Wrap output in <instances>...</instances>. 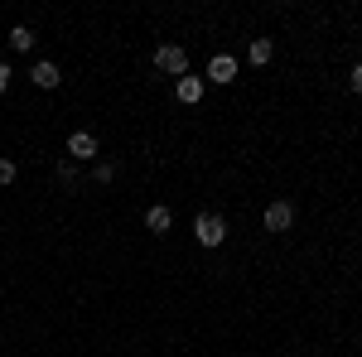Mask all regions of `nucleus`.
<instances>
[{
	"instance_id": "7",
	"label": "nucleus",
	"mask_w": 362,
	"mask_h": 357,
	"mask_svg": "<svg viewBox=\"0 0 362 357\" xmlns=\"http://www.w3.org/2000/svg\"><path fill=\"white\" fill-rule=\"evenodd\" d=\"M145 227H150V232H155V237H165L169 227H174V213H169L165 203H155V208H150V213H145Z\"/></svg>"
},
{
	"instance_id": "8",
	"label": "nucleus",
	"mask_w": 362,
	"mask_h": 357,
	"mask_svg": "<svg viewBox=\"0 0 362 357\" xmlns=\"http://www.w3.org/2000/svg\"><path fill=\"white\" fill-rule=\"evenodd\" d=\"M29 78H34V87H44V92H54V87L63 83V78H58V68H54V63H34V68H29Z\"/></svg>"
},
{
	"instance_id": "5",
	"label": "nucleus",
	"mask_w": 362,
	"mask_h": 357,
	"mask_svg": "<svg viewBox=\"0 0 362 357\" xmlns=\"http://www.w3.org/2000/svg\"><path fill=\"white\" fill-rule=\"evenodd\" d=\"M203 78H194V73H184V78H179V83H174V97H179V102H189V107H198V102H203Z\"/></svg>"
},
{
	"instance_id": "13",
	"label": "nucleus",
	"mask_w": 362,
	"mask_h": 357,
	"mask_svg": "<svg viewBox=\"0 0 362 357\" xmlns=\"http://www.w3.org/2000/svg\"><path fill=\"white\" fill-rule=\"evenodd\" d=\"M116 179V165H97V184H112Z\"/></svg>"
},
{
	"instance_id": "1",
	"label": "nucleus",
	"mask_w": 362,
	"mask_h": 357,
	"mask_svg": "<svg viewBox=\"0 0 362 357\" xmlns=\"http://www.w3.org/2000/svg\"><path fill=\"white\" fill-rule=\"evenodd\" d=\"M155 68L169 73V78H184V73H189V54H184L179 44H160V49H155Z\"/></svg>"
},
{
	"instance_id": "14",
	"label": "nucleus",
	"mask_w": 362,
	"mask_h": 357,
	"mask_svg": "<svg viewBox=\"0 0 362 357\" xmlns=\"http://www.w3.org/2000/svg\"><path fill=\"white\" fill-rule=\"evenodd\" d=\"M5 87H10V68L0 63V92H5Z\"/></svg>"
},
{
	"instance_id": "12",
	"label": "nucleus",
	"mask_w": 362,
	"mask_h": 357,
	"mask_svg": "<svg viewBox=\"0 0 362 357\" xmlns=\"http://www.w3.org/2000/svg\"><path fill=\"white\" fill-rule=\"evenodd\" d=\"M348 87L362 97V63H353V68H348Z\"/></svg>"
},
{
	"instance_id": "9",
	"label": "nucleus",
	"mask_w": 362,
	"mask_h": 357,
	"mask_svg": "<svg viewBox=\"0 0 362 357\" xmlns=\"http://www.w3.org/2000/svg\"><path fill=\"white\" fill-rule=\"evenodd\" d=\"M10 49L29 54V49H34V29H29V25H15V29H10Z\"/></svg>"
},
{
	"instance_id": "2",
	"label": "nucleus",
	"mask_w": 362,
	"mask_h": 357,
	"mask_svg": "<svg viewBox=\"0 0 362 357\" xmlns=\"http://www.w3.org/2000/svg\"><path fill=\"white\" fill-rule=\"evenodd\" d=\"M194 237L203 242V247H223L227 242V222L218 218V213H203V218H194Z\"/></svg>"
},
{
	"instance_id": "3",
	"label": "nucleus",
	"mask_w": 362,
	"mask_h": 357,
	"mask_svg": "<svg viewBox=\"0 0 362 357\" xmlns=\"http://www.w3.org/2000/svg\"><path fill=\"white\" fill-rule=\"evenodd\" d=\"M290 227H295V208H290L285 198L271 203V208H266V232H290Z\"/></svg>"
},
{
	"instance_id": "11",
	"label": "nucleus",
	"mask_w": 362,
	"mask_h": 357,
	"mask_svg": "<svg viewBox=\"0 0 362 357\" xmlns=\"http://www.w3.org/2000/svg\"><path fill=\"white\" fill-rule=\"evenodd\" d=\"M15 174H20L15 160H0V189H5V184H15Z\"/></svg>"
},
{
	"instance_id": "10",
	"label": "nucleus",
	"mask_w": 362,
	"mask_h": 357,
	"mask_svg": "<svg viewBox=\"0 0 362 357\" xmlns=\"http://www.w3.org/2000/svg\"><path fill=\"white\" fill-rule=\"evenodd\" d=\"M247 58H251V63H271V39H251Z\"/></svg>"
},
{
	"instance_id": "6",
	"label": "nucleus",
	"mask_w": 362,
	"mask_h": 357,
	"mask_svg": "<svg viewBox=\"0 0 362 357\" xmlns=\"http://www.w3.org/2000/svg\"><path fill=\"white\" fill-rule=\"evenodd\" d=\"M68 155H73V160H92V155H97V136H92V131H73V136H68Z\"/></svg>"
},
{
	"instance_id": "4",
	"label": "nucleus",
	"mask_w": 362,
	"mask_h": 357,
	"mask_svg": "<svg viewBox=\"0 0 362 357\" xmlns=\"http://www.w3.org/2000/svg\"><path fill=\"white\" fill-rule=\"evenodd\" d=\"M232 78H237V58H232V54H213L203 83H232Z\"/></svg>"
}]
</instances>
